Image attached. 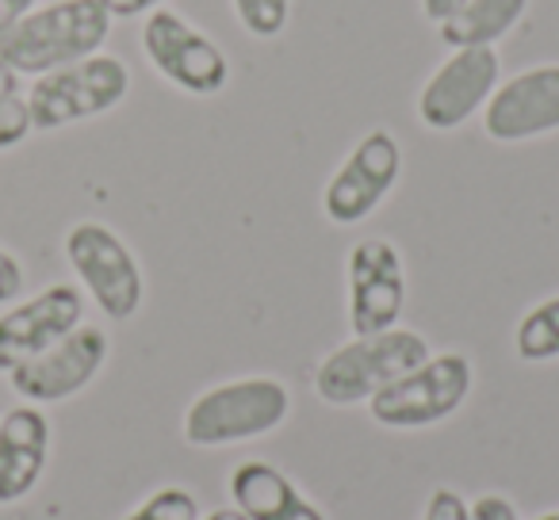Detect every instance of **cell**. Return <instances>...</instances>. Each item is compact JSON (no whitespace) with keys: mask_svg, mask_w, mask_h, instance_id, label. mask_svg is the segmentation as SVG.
<instances>
[{"mask_svg":"<svg viewBox=\"0 0 559 520\" xmlns=\"http://www.w3.org/2000/svg\"><path fill=\"white\" fill-rule=\"evenodd\" d=\"M108 32L111 16L100 0H58L47 9H32L12 32L0 35V62L20 77H43L100 55Z\"/></svg>","mask_w":559,"mask_h":520,"instance_id":"obj_1","label":"cell"},{"mask_svg":"<svg viewBox=\"0 0 559 520\" xmlns=\"http://www.w3.org/2000/svg\"><path fill=\"white\" fill-rule=\"evenodd\" d=\"M292 413L288 387L272 375L218 383L203 390L185 413V440L192 448H226L280 428Z\"/></svg>","mask_w":559,"mask_h":520,"instance_id":"obj_2","label":"cell"},{"mask_svg":"<svg viewBox=\"0 0 559 520\" xmlns=\"http://www.w3.org/2000/svg\"><path fill=\"white\" fill-rule=\"evenodd\" d=\"M429 360V341L414 329H383V334L353 337L334 349L314 372V390L326 406L368 402L376 390L403 379L406 372Z\"/></svg>","mask_w":559,"mask_h":520,"instance_id":"obj_3","label":"cell"},{"mask_svg":"<svg viewBox=\"0 0 559 520\" xmlns=\"http://www.w3.org/2000/svg\"><path fill=\"white\" fill-rule=\"evenodd\" d=\"M127 93H131V70L111 55H93L43 73L27 93V111L35 131H58L119 108Z\"/></svg>","mask_w":559,"mask_h":520,"instance_id":"obj_4","label":"cell"},{"mask_svg":"<svg viewBox=\"0 0 559 520\" xmlns=\"http://www.w3.org/2000/svg\"><path fill=\"white\" fill-rule=\"evenodd\" d=\"M475 387V367L460 352L421 360L403 379L388 383L368 398V413L383 428H426L452 418Z\"/></svg>","mask_w":559,"mask_h":520,"instance_id":"obj_5","label":"cell"},{"mask_svg":"<svg viewBox=\"0 0 559 520\" xmlns=\"http://www.w3.org/2000/svg\"><path fill=\"white\" fill-rule=\"evenodd\" d=\"M66 261L108 318L127 322L142 306V268L127 241L104 222H78L66 233Z\"/></svg>","mask_w":559,"mask_h":520,"instance_id":"obj_6","label":"cell"},{"mask_svg":"<svg viewBox=\"0 0 559 520\" xmlns=\"http://www.w3.org/2000/svg\"><path fill=\"white\" fill-rule=\"evenodd\" d=\"M142 50L150 65L188 96H218L230 81V62L223 47L173 9L150 12L142 27Z\"/></svg>","mask_w":559,"mask_h":520,"instance_id":"obj_7","label":"cell"},{"mask_svg":"<svg viewBox=\"0 0 559 520\" xmlns=\"http://www.w3.org/2000/svg\"><path fill=\"white\" fill-rule=\"evenodd\" d=\"M349 280V329L357 337L395 329L406 311V265L395 241L365 238L345 261Z\"/></svg>","mask_w":559,"mask_h":520,"instance_id":"obj_8","label":"cell"},{"mask_svg":"<svg viewBox=\"0 0 559 520\" xmlns=\"http://www.w3.org/2000/svg\"><path fill=\"white\" fill-rule=\"evenodd\" d=\"M399 172H403V149H399L395 134L376 126V131H368L365 138L353 146V154L337 165L326 192H322V210H326V218L337 226L365 222V218L391 195Z\"/></svg>","mask_w":559,"mask_h":520,"instance_id":"obj_9","label":"cell"},{"mask_svg":"<svg viewBox=\"0 0 559 520\" xmlns=\"http://www.w3.org/2000/svg\"><path fill=\"white\" fill-rule=\"evenodd\" d=\"M502 62L495 47H464L452 50L441 62V70L421 85L418 96V119L429 131H456L487 100L495 96Z\"/></svg>","mask_w":559,"mask_h":520,"instance_id":"obj_10","label":"cell"},{"mask_svg":"<svg viewBox=\"0 0 559 520\" xmlns=\"http://www.w3.org/2000/svg\"><path fill=\"white\" fill-rule=\"evenodd\" d=\"M104 360H108V334L96 326H78L47 352L9 372L12 390L27 402H62L100 375Z\"/></svg>","mask_w":559,"mask_h":520,"instance_id":"obj_11","label":"cell"},{"mask_svg":"<svg viewBox=\"0 0 559 520\" xmlns=\"http://www.w3.org/2000/svg\"><path fill=\"white\" fill-rule=\"evenodd\" d=\"M483 131L495 142H528L559 131V62L518 73L483 108Z\"/></svg>","mask_w":559,"mask_h":520,"instance_id":"obj_12","label":"cell"},{"mask_svg":"<svg viewBox=\"0 0 559 520\" xmlns=\"http://www.w3.org/2000/svg\"><path fill=\"white\" fill-rule=\"evenodd\" d=\"M81 314H85V299L70 283H55L27 303L4 311L0 314V372H16L20 364L73 334L81 326Z\"/></svg>","mask_w":559,"mask_h":520,"instance_id":"obj_13","label":"cell"},{"mask_svg":"<svg viewBox=\"0 0 559 520\" xmlns=\"http://www.w3.org/2000/svg\"><path fill=\"white\" fill-rule=\"evenodd\" d=\"M50 421L35 406H16L0 421V505H12L39 486L47 471Z\"/></svg>","mask_w":559,"mask_h":520,"instance_id":"obj_14","label":"cell"},{"mask_svg":"<svg viewBox=\"0 0 559 520\" xmlns=\"http://www.w3.org/2000/svg\"><path fill=\"white\" fill-rule=\"evenodd\" d=\"M234 509L246 512V520H330L314 501H307L304 489L264 459H246L230 474Z\"/></svg>","mask_w":559,"mask_h":520,"instance_id":"obj_15","label":"cell"},{"mask_svg":"<svg viewBox=\"0 0 559 520\" xmlns=\"http://www.w3.org/2000/svg\"><path fill=\"white\" fill-rule=\"evenodd\" d=\"M528 0H464L444 24H437L441 43L452 50L464 47H495L502 35H510L525 16Z\"/></svg>","mask_w":559,"mask_h":520,"instance_id":"obj_16","label":"cell"},{"mask_svg":"<svg viewBox=\"0 0 559 520\" xmlns=\"http://www.w3.org/2000/svg\"><path fill=\"white\" fill-rule=\"evenodd\" d=\"M513 349L528 364H548L559 360V295L536 303L525 318L518 322V334H513Z\"/></svg>","mask_w":559,"mask_h":520,"instance_id":"obj_17","label":"cell"},{"mask_svg":"<svg viewBox=\"0 0 559 520\" xmlns=\"http://www.w3.org/2000/svg\"><path fill=\"white\" fill-rule=\"evenodd\" d=\"M234 16L253 39H280L292 20V0H230Z\"/></svg>","mask_w":559,"mask_h":520,"instance_id":"obj_18","label":"cell"},{"mask_svg":"<svg viewBox=\"0 0 559 520\" xmlns=\"http://www.w3.org/2000/svg\"><path fill=\"white\" fill-rule=\"evenodd\" d=\"M123 520H200V501L185 486H162Z\"/></svg>","mask_w":559,"mask_h":520,"instance_id":"obj_19","label":"cell"},{"mask_svg":"<svg viewBox=\"0 0 559 520\" xmlns=\"http://www.w3.org/2000/svg\"><path fill=\"white\" fill-rule=\"evenodd\" d=\"M32 111H27V100L20 93L0 96V149H12L32 134Z\"/></svg>","mask_w":559,"mask_h":520,"instance_id":"obj_20","label":"cell"},{"mask_svg":"<svg viewBox=\"0 0 559 520\" xmlns=\"http://www.w3.org/2000/svg\"><path fill=\"white\" fill-rule=\"evenodd\" d=\"M421 520H472V505L464 501V494L452 486H441L429 494V505L421 512Z\"/></svg>","mask_w":559,"mask_h":520,"instance_id":"obj_21","label":"cell"},{"mask_svg":"<svg viewBox=\"0 0 559 520\" xmlns=\"http://www.w3.org/2000/svg\"><path fill=\"white\" fill-rule=\"evenodd\" d=\"M24 291V265L9 249H0V303H12Z\"/></svg>","mask_w":559,"mask_h":520,"instance_id":"obj_22","label":"cell"},{"mask_svg":"<svg viewBox=\"0 0 559 520\" xmlns=\"http://www.w3.org/2000/svg\"><path fill=\"white\" fill-rule=\"evenodd\" d=\"M472 520H521L506 494H483L472 505Z\"/></svg>","mask_w":559,"mask_h":520,"instance_id":"obj_23","label":"cell"},{"mask_svg":"<svg viewBox=\"0 0 559 520\" xmlns=\"http://www.w3.org/2000/svg\"><path fill=\"white\" fill-rule=\"evenodd\" d=\"M104 9H108L111 20H134L142 12H157L165 0H100Z\"/></svg>","mask_w":559,"mask_h":520,"instance_id":"obj_24","label":"cell"},{"mask_svg":"<svg viewBox=\"0 0 559 520\" xmlns=\"http://www.w3.org/2000/svg\"><path fill=\"white\" fill-rule=\"evenodd\" d=\"M32 9H35V0H0V35L12 32Z\"/></svg>","mask_w":559,"mask_h":520,"instance_id":"obj_25","label":"cell"},{"mask_svg":"<svg viewBox=\"0 0 559 520\" xmlns=\"http://www.w3.org/2000/svg\"><path fill=\"white\" fill-rule=\"evenodd\" d=\"M460 4H464V0H421V12H426L429 24H444Z\"/></svg>","mask_w":559,"mask_h":520,"instance_id":"obj_26","label":"cell"},{"mask_svg":"<svg viewBox=\"0 0 559 520\" xmlns=\"http://www.w3.org/2000/svg\"><path fill=\"white\" fill-rule=\"evenodd\" d=\"M20 88V73H12L9 65L0 62V96H9V93H16Z\"/></svg>","mask_w":559,"mask_h":520,"instance_id":"obj_27","label":"cell"},{"mask_svg":"<svg viewBox=\"0 0 559 520\" xmlns=\"http://www.w3.org/2000/svg\"><path fill=\"white\" fill-rule=\"evenodd\" d=\"M200 520H246V512H238V509H215V512H207V517H200Z\"/></svg>","mask_w":559,"mask_h":520,"instance_id":"obj_28","label":"cell"},{"mask_svg":"<svg viewBox=\"0 0 559 520\" xmlns=\"http://www.w3.org/2000/svg\"><path fill=\"white\" fill-rule=\"evenodd\" d=\"M536 520H559V509H551V512H544V517H536Z\"/></svg>","mask_w":559,"mask_h":520,"instance_id":"obj_29","label":"cell"}]
</instances>
